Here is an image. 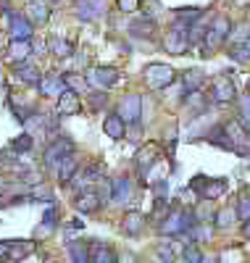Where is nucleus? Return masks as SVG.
<instances>
[{
  "label": "nucleus",
  "mask_w": 250,
  "mask_h": 263,
  "mask_svg": "<svg viewBox=\"0 0 250 263\" xmlns=\"http://www.w3.org/2000/svg\"><path fill=\"white\" fill-rule=\"evenodd\" d=\"M198 224V216L190 208H174L169 211L161 221H158V232L166 234V237H179V234H187L192 227Z\"/></svg>",
  "instance_id": "obj_1"
},
{
  "label": "nucleus",
  "mask_w": 250,
  "mask_h": 263,
  "mask_svg": "<svg viewBox=\"0 0 250 263\" xmlns=\"http://www.w3.org/2000/svg\"><path fill=\"white\" fill-rule=\"evenodd\" d=\"M229 34H232V21L226 16H216L213 24L206 32V40H203V58L213 55V50H219L224 42L229 40Z\"/></svg>",
  "instance_id": "obj_2"
},
{
  "label": "nucleus",
  "mask_w": 250,
  "mask_h": 263,
  "mask_svg": "<svg viewBox=\"0 0 250 263\" xmlns=\"http://www.w3.org/2000/svg\"><path fill=\"white\" fill-rule=\"evenodd\" d=\"M72 153H74V140L56 135V137L48 142L45 153H42V163H45V168H56V171H58L61 161H63L66 156H72Z\"/></svg>",
  "instance_id": "obj_3"
},
{
  "label": "nucleus",
  "mask_w": 250,
  "mask_h": 263,
  "mask_svg": "<svg viewBox=\"0 0 250 263\" xmlns=\"http://www.w3.org/2000/svg\"><path fill=\"white\" fill-rule=\"evenodd\" d=\"M224 129H226V135H229L232 153H237L240 158H250V129L240 119L224 121Z\"/></svg>",
  "instance_id": "obj_4"
},
{
  "label": "nucleus",
  "mask_w": 250,
  "mask_h": 263,
  "mask_svg": "<svg viewBox=\"0 0 250 263\" xmlns=\"http://www.w3.org/2000/svg\"><path fill=\"white\" fill-rule=\"evenodd\" d=\"M190 48V24H179L174 21V27L164 37V50L169 55H185Z\"/></svg>",
  "instance_id": "obj_5"
},
{
  "label": "nucleus",
  "mask_w": 250,
  "mask_h": 263,
  "mask_svg": "<svg viewBox=\"0 0 250 263\" xmlns=\"http://www.w3.org/2000/svg\"><path fill=\"white\" fill-rule=\"evenodd\" d=\"M142 79H145V84L150 87V90H166L169 84H174L176 74L166 63H148L142 69Z\"/></svg>",
  "instance_id": "obj_6"
},
{
  "label": "nucleus",
  "mask_w": 250,
  "mask_h": 263,
  "mask_svg": "<svg viewBox=\"0 0 250 263\" xmlns=\"http://www.w3.org/2000/svg\"><path fill=\"white\" fill-rule=\"evenodd\" d=\"M235 100H237V87H235V82L226 77V74L213 77V82H211V103H216V105H229V103H235Z\"/></svg>",
  "instance_id": "obj_7"
},
{
  "label": "nucleus",
  "mask_w": 250,
  "mask_h": 263,
  "mask_svg": "<svg viewBox=\"0 0 250 263\" xmlns=\"http://www.w3.org/2000/svg\"><path fill=\"white\" fill-rule=\"evenodd\" d=\"M119 116L127 121V126H140L142 124V95L129 92L119 103Z\"/></svg>",
  "instance_id": "obj_8"
},
{
  "label": "nucleus",
  "mask_w": 250,
  "mask_h": 263,
  "mask_svg": "<svg viewBox=\"0 0 250 263\" xmlns=\"http://www.w3.org/2000/svg\"><path fill=\"white\" fill-rule=\"evenodd\" d=\"M158 161H161V147H158L155 142H148V145H142V147L137 150V156H134V168H137L140 179L148 177L150 168H153Z\"/></svg>",
  "instance_id": "obj_9"
},
{
  "label": "nucleus",
  "mask_w": 250,
  "mask_h": 263,
  "mask_svg": "<svg viewBox=\"0 0 250 263\" xmlns=\"http://www.w3.org/2000/svg\"><path fill=\"white\" fill-rule=\"evenodd\" d=\"M87 79L93 87H98V90H111V87H116L121 82V74H119V69H113V66H95V69L87 71Z\"/></svg>",
  "instance_id": "obj_10"
},
{
  "label": "nucleus",
  "mask_w": 250,
  "mask_h": 263,
  "mask_svg": "<svg viewBox=\"0 0 250 263\" xmlns=\"http://www.w3.org/2000/svg\"><path fill=\"white\" fill-rule=\"evenodd\" d=\"M6 24H8L11 40H32V34H34V24L27 18V13H11Z\"/></svg>",
  "instance_id": "obj_11"
},
{
  "label": "nucleus",
  "mask_w": 250,
  "mask_h": 263,
  "mask_svg": "<svg viewBox=\"0 0 250 263\" xmlns=\"http://www.w3.org/2000/svg\"><path fill=\"white\" fill-rule=\"evenodd\" d=\"M74 13L82 21H98L105 16V0H77Z\"/></svg>",
  "instance_id": "obj_12"
},
{
  "label": "nucleus",
  "mask_w": 250,
  "mask_h": 263,
  "mask_svg": "<svg viewBox=\"0 0 250 263\" xmlns=\"http://www.w3.org/2000/svg\"><path fill=\"white\" fill-rule=\"evenodd\" d=\"M13 79H16V82H21V84L37 87V84H40V79H42V74H40L37 66H34V63H29V58H27V61L13 63Z\"/></svg>",
  "instance_id": "obj_13"
},
{
  "label": "nucleus",
  "mask_w": 250,
  "mask_h": 263,
  "mask_svg": "<svg viewBox=\"0 0 250 263\" xmlns=\"http://www.w3.org/2000/svg\"><path fill=\"white\" fill-rule=\"evenodd\" d=\"M82 111V100H79V92H74V90H66L58 95V105H56V114L58 116H74V114H79Z\"/></svg>",
  "instance_id": "obj_14"
},
{
  "label": "nucleus",
  "mask_w": 250,
  "mask_h": 263,
  "mask_svg": "<svg viewBox=\"0 0 250 263\" xmlns=\"http://www.w3.org/2000/svg\"><path fill=\"white\" fill-rule=\"evenodd\" d=\"M105 203V197L100 195V192H95V190H82L79 195H77V211L79 213H98L100 211V205Z\"/></svg>",
  "instance_id": "obj_15"
},
{
  "label": "nucleus",
  "mask_w": 250,
  "mask_h": 263,
  "mask_svg": "<svg viewBox=\"0 0 250 263\" xmlns=\"http://www.w3.org/2000/svg\"><path fill=\"white\" fill-rule=\"evenodd\" d=\"M148 227V218L140 213V211H127L124 218H121V232L127 237H140Z\"/></svg>",
  "instance_id": "obj_16"
},
{
  "label": "nucleus",
  "mask_w": 250,
  "mask_h": 263,
  "mask_svg": "<svg viewBox=\"0 0 250 263\" xmlns=\"http://www.w3.org/2000/svg\"><path fill=\"white\" fill-rule=\"evenodd\" d=\"M129 197H132V179L129 177H116L111 182V203L124 205V203H129Z\"/></svg>",
  "instance_id": "obj_17"
},
{
  "label": "nucleus",
  "mask_w": 250,
  "mask_h": 263,
  "mask_svg": "<svg viewBox=\"0 0 250 263\" xmlns=\"http://www.w3.org/2000/svg\"><path fill=\"white\" fill-rule=\"evenodd\" d=\"M103 132H105V137H111V140H124L127 137V121L119 116V111L108 114L103 119Z\"/></svg>",
  "instance_id": "obj_18"
},
{
  "label": "nucleus",
  "mask_w": 250,
  "mask_h": 263,
  "mask_svg": "<svg viewBox=\"0 0 250 263\" xmlns=\"http://www.w3.org/2000/svg\"><path fill=\"white\" fill-rule=\"evenodd\" d=\"M37 90H40V95H45V98H50V95L58 98V95L66 90V79H63V77H56V74H48V77L40 79Z\"/></svg>",
  "instance_id": "obj_19"
},
{
  "label": "nucleus",
  "mask_w": 250,
  "mask_h": 263,
  "mask_svg": "<svg viewBox=\"0 0 250 263\" xmlns=\"http://www.w3.org/2000/svg\"><path fill=\"white\" fill-rule=\"evenodd\" d=\"M203 84H206V74H203L200 69H187L185 74H182V92H185V98L190 92L203 90Z\"/></svg>",
  "instance_id": "obj_20"
},
{
  "label": "nucleus",
  "mask_w": 250,
  "mask_h": 263,
  "mask_svg": "<svg viewBox=\"0 0 250 263\" xmlns=\"http://www.w3.org/2000/svg\"><path fill=\"white\" fill-rule=\"evenodd\" d=\"M24 13H27V18L32 21V24H37V27L48 24V18H50V8L45 6L42 0H29L27 8H24Z\"/></svg>",
  "instance_id": "obj_21"
},
{
  "label": "nucleus",
  "mask_w": 250,
  "mask_h": 263,
  "mask_svg": "<svg viewBox=\"0 0 250 263\" xmlns=\"http://www.w3.org/2000/svg\"><path fill=\"white\" fill-rule=\"evenodd\" d=\"M129 34L134 40H153V34H155V18L142 16L137 21H132V24H129Z\"/></svg>",
  "instance_id": "obj_22"
},
{
  "label": "nucleus",
  "mask_w": 250,
  "mask_h": 263,
  "mask_svg": "<svg viewBox=\"0 0 250 263\" xmlns=\"http://www.w3.org/2000/svg\"><path fill=\"white\" fill-rule=\"evenodd\" d=\"M32 55V40H11V45L6 50V58L11 63H19V61H27Z\"/></svg>",
  "instance_id": "obj_23"
},
{
  "label": "nucleus",
  "mask_w": 250,
  "mask_h": 263,
  "mask_svg": "<svg viewBox=\"0 0 250 263\" xmlns=\"http://www.w3.org/2000/svg\"><path fill=\"white\" fill-rule=\"evenodd\" d=\"M90 260L93 263H116V250L105 242H90Z\"/></svg>",
  "instance_id": "obj_24"
},
{
  "label": "nucleus",
  "mask_w": 250,
  "mask_h": 263,
  "mask_svg": "<svg viewBox=\"0 0 250 263\" xmlns=\"http://www.w3.org/2000/svg\"><path fill=\"white\" fill-rule=\"evenodd\" d=\"M226 190H229V182L226 179H206V184L200 190V197L203 200H219Z\"/></svg>",
  "instance_id": "obj_25"
},
{
  "label": "nucleus",
  "mask_w": 250,
  "mask_h": 263,
  "mask_svg": "<svg viewBox=\"0 0 250 263\" xmlns=\"http://www.w3.org/2000/svg\"><path fill=\"white\" fill-rule=\"evenodd\" d=\"M203 137H206V142H211V145H216V147H221V150H229V153H232V142H229V135H226L224 124L211 126Z\"/></svg>",
  "instance_id": "obj_26"
},
{
  "label": "nucleus",
  "mask_w": 250,
  "mask_h": 263,
  "mask_svg": "<svg viewBox=\"0 0 250 263\" xmlns=\"http://www.w3.org/2000/svg\"><path fill=\"white\" fill-rule=\"evenodd\" d=\"M77 171H79V158H74V153H72V156H66V158L61 161V166H58V179H61V184L69 187V182L74 179Z\"/></svg>",
  "instance_id": "obj_27"
},
{
  "label": "nucleus",
  "mask_w": 250,
  "mask_h": 263,
  "mask_svg": "<svg viewBox=\"0 0 250 263\" xmlns=\"http://www.w3.org/2000/svg\"><path fill=\"white\" fill-rule=\"evenodd\" d=\"M237 221H240L237 208H221V211H216V216H213V224H216V229H221V232L232 229Z\"/></svg>",
  "instance_id": "obj_28"
},
{
  "label": "nucleus",
  "mask_w": 250,
  "mask_h": 263,
  "mask_svg": "<svg viewBox=\"0 0 250 263\" xmlns=\"http://www.w3.org/2000/svg\"><path fill=\"white\" fill-rule=\"evenodd\" d=\"M229 58L235 63H250V37H242L229 45Z\"/></svg>",
  "instance_id": "obj_29"
},
{
  "label": "nucleus",
  "mask_w": 250,
  "mask_h": 263,
  "mask_svg": "<svg viewBox=\"0 0 250 263\" xmlns=\"http://www.w3.org/2000/svg\"><path fill=\"white\" fill-rule=\"evenodd\" d=\"M58 208H56V203H50L48 208H45V213H42V224H40V234H53L56 229H58Z\"/></svg>",
  "instance_id": "obj_30"
},
{
  "label": "nucleus",
  "mask_w": 250,
  "mask_h": 263,
  "mask_svg": "<svg viewBox=\"0 0 250 263\" xmlns=\"http://www.w3.org/2000/svg\"><path fill=\"white\" fill-rule=\"evenodd\" d=\"M63 79H66V87L74 90V92H79V95H90V92H93V84H90V79L82 77V74H66Z\"/></svg>",
  "instance_id": "obj_31"
},
{
  "label": "nucleus",
  "mask_w": 250,
  "mask_h": 263,
  "mask_svg": "<svg viewBox=\"0 0 250 263\" xmlns=\"http://www.w3.org/2000/svg\"><path fill=\"white\" fill-rule=\"evenodd\" d=\"M48 50L56 55V58H69L74 53V45L69 40H63V37H50L48 40Z\"/></svg>",
  "instance_id": "obj_32"
},
{
  "label": "nucleus",
  "mask_w": 250,
  "mask_h": 263,
  "mask_svg": "<svg viewBox=\"0 0 250 263\" xmlns=\"http://www.w3.org/2000/svg\"><path fill=\"white\" fill-rule=\"evenodd\" d=\"M200 16H203V8H198V6H187V8L174 11V21H179V24H195V21H200Z\"/></svg>",
  "instance_id": "obj_33"
},
{
  "label": "nucleus",
  "mask_w": 250,
  "mask_h": 263,
  "mask_svg": "<svg viewBox=\"0 0 250 263\" xmlns=\"http://www.w3.org/2000/svg\"><path fill=\"white\" fill-rule=\"evenodd\" d=\"M66 253H69V258L74 260V263H87L90 260V245H84V242H72L66 245Z\"/></svg>",
  "instance_id": "obj_34"
},
{
  "label": "nucleus",
  "mask_w": 250,
  "mask_h": 263,
  "mask_svg": "<svg viewBox=\"0 0 250 263\" xmlns=\"http://www.w3.org/2000/svg\"><path fill=\"white\" fill-rule=\"evenodd\" d=\"M34 147V135L32 132H27V135H19L13 142H11V150H16L19 156H27V153H32Z\"/></svg>",
  "instance_id": "obj_35"
},
{
  "label": "nucleus",
  "mask_w": 250,
  "mask_h": 263,
  "mask_svg": "<svg viewBox=\"0 0 250 263\" xmlns=\"http://www.w3.org/2000/svg\"><path fill=\"white\" fill-rule=\"evenodd\" d=\"M84 179H87V184H93V182H100V179H105V163L103 161H95V163H90L84 171Z\"/></svg>",
  "instance_id": "obj_36"
},
{
  "label": "nucleus",
  "mask_w": 250,
  "mask_h": 263,
  "mask_svg": "<svg viewBox=\"0 0 250 263\" xmlns=\"http://www.w3.org/2000/svg\"><path fill=\"white\" fill-rule=\"evenodd\" d=\"M182 260H187V263H200V260H206V255L200 253L198 242H185V250H182Z\"/></svg>",
  "instance_id": "obj_37"
},
{
  "label": "nucleus",
  "mask_w": 250,
  "mask_h": 263,
  "mask_svg": "<svg viewBox=\"0 0 250 263\" xmlns=\"http://www.w3.org/2000/svg\"><path fill=\"white\" fill-rule=\"evenodd\" d=\"M237 216H240V221H247V218H250V190H245L240 195V200H237Z\"/></svg>",
  "instance_id": "obj_38"
},
{
  "label": "nucleus",
  "mask_w": 250,
  "mask_h": 263,
  "mask_svg": "<svg viewBox=\"0 0 250 263\" xmlns=\"http://www.w3.org/2000/svg\"><path fill=\"white\" fill-rule=\"evenodd\" d=\"M87 98H90V108H93V111H103L105 103H108V95L103 90H93Z\"/></svg>",
  "instance_id": "obj_39"
},
{
  "label": "nucleus",
  "mask_w": 250,
  "mask_h": 263,
  "mask_svg": "<svg viewBox=\"0 0 250 263\" xmlns=\"http://www.w3.org/2000/svg\"><path fill=\"white\" fill-rule=\"evenodd\" d=\"M240 121L250 129V92L240 95Z\"/></svg>",
  "instance_id": "obj_40"
},
{
  "label": "nucleus",
  "mask_w": 250,
  "mask_h": 263,
  "mask_svg": "<svg viewBox=\"0 0 250 263\" xmlns=\"http://www.w3.org/2000/svg\"><path fill=\"white\" fill-rule=\"evenodd\" d=\"M142 6H145V16L148 18H158V16H161V11H164L161 0H142Z\"/></svg>",
  "instance_id": "obj_41"
},
{
  "label": "nucleus",
  "mask_w": 250,
  "mask_h": 263,
  "mask_svg": "<svg viewBox=\"0 0 250 263\" xmlns=\"http://www.w3.org/2000/svg\"><path fill=\"white\" fill-rule=\"evenodd\" d=\"M171 245H174V242H161V245H158V250H155V255L161 258V260H174L176 255H174Z\"/></svg>",
  "instance_id": "obj_42"
},
{
  "label": "nucleus",
  "mask_w": 250,
  "mask_h": 263,
  "mask_svg": "<svg viewBox=\"0 0 250 263\" xmlns=\"http://www.w3.org/2000/svg\"><path fill=\"white\" fill-rule=\"evenodd\" d=\"M140 3H142V0H116V6H119L121 13H134L140 8Z\"/></svg>",
  "instance_id": "obj_43"
},
{
  "label": "nucleus",
  "mask_w": 250,
  "mask_h": 263,
  "mask_svg": "<svg viewBox=\"0 0 250 263\" xmlns=\"http://www.w3.org/2000/svg\"><path fill=\"white\" fill-rule=\"evenodd\" d=\"M153 192H155V197H166V195H169V182H166V179H158V182L153 184Z\"/></svg>",
  "instance_id": "obj_44"
},
{
  "label": "nucleus",
  "mask_w": 250,
  "mask_h": 263,
  "mask_svg": "<svg viewBox=\"0 0 250 263\" xmlns=\"http://www.w3.org/2000/svg\"><path fill=\"white\" fill-rule=\"evenodd\" d=\"M84 227V221L82 218H72V224H69V229H82Z\"/></svg>",
  "instance_id": "obj_45"
},
{
  "label": "nucleus",
  "mask_w": 250,
  "mask_h": 263,
  "mask_svg": "<svg viewBox=\"0 0 250 263\" xmlns=\"http://www.w3.org/2000/svg\"><path fill=\"white\" fill-rule=\"evenodd\" d=\"M242 234L250 239V218H247V221H242Z\"/></svg>",
  "instance_id": "obj_46"
}]
</instances>
